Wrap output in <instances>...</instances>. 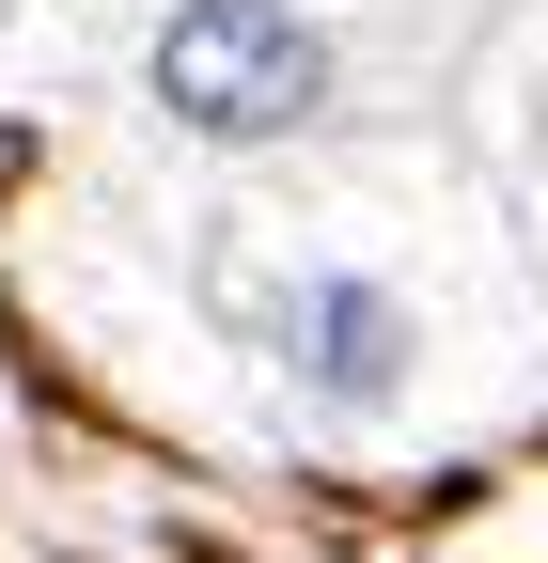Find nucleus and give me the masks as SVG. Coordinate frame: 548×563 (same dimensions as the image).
Masks as SVG:
<instances>
[{"label":"nucleus","mask_w":548,"mask_h":563,"mask_svg":"<svg viewBox=\"0 0 548 563\" xmlns=\"http://www.w3.org/2000/svg\"><path fill=\"white\" fill-rule=\"evenodd\" d=\"M142 95L188 141H298L346 95V47H329L298 0H173L157 47H142Z\"/></svg>","instance_id":"obj_1"},{"label":"nucleus","mask_w":548,"mask_h":563,"mask_svg":"<svg viewBox=\"0 0 548 563\" xmlns=\"http://www.w3.org/2000/svg\"><path fill=\"white\" fill-rule=\"evenodd\" d=\"M266 344H283V376H298L314 407H346V422H376V407L407 391V361H424L407 298H392V282H361V266L283 282V298H266Z\"/></svg>","instance_id":"obj_2"},{"label":"nucleus","mask_w":548,"mask_h":563,"mask_svg":"<svg viewBox=\"0 0 548 563\" xmlns=\"http://www.w3.org/2000/svg\"><path fill=\"white\" fill-rule=\"evenodd\" d=\"M17 173H32V141H17V125H0V188H17Z\"/></svg>","instance_id":"obj_3"}]
</instances>
